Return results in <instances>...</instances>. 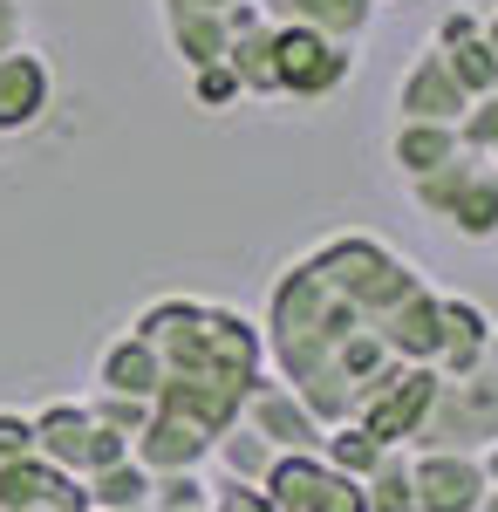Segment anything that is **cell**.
<instances>
[{"label": "cell", "instance_id": "30bf717a", "mask_svg": "<svg viewBox=\"0 0 498 512\" xmlns=\"http://www.w3.org/2000/svg\"><path fill=\"white\" fill-rule=\"evenodd\" d=\"M157 410H171V417L198 424L205 437H219V431L239 424L246 390H239V383H219V376H164V383H157Z\"/></svg>", "mask_w": 498, "mask_h": 512}, {"label": "cell", "instance_id": "d590c367", "mask_svg": "<svg viewBox=\"0 0 498 512\" xmlns=\"http://www.w3.org/2000/svg\"><path fill=\"white\" fill-rule=\"evenodd\" d=\"M492 164H498V144H492Z\"/></svg>", "mask_w": 498, "mask_h": 512}, {"label": "cell", "instance_id": "8fae6325", "mask_svg": "<svg viewBox=\"0 0 498 512\" xmlns=\"http://www.w3.org/2000/svg\"><path fill=\"white\" fill-rule=\"evenodd\" d=\"M376 335L389 342L396 362H437V342H444V294H437V287H410L383 315Z\"/></svg>", "mask_w": 498, "mask_h": 512}, {"label": "cell", "instance_id": "52a82bcc", "mask_svg": "<svg viewBox=\"0 0 498 512\" xmlns=\"http://www.w3.org/2000/svg\"><path fill=\"white\" fill-rule=\"evenodd\" d=\"M239 417L267 437L273 451H321V437H328V424L294 396V383H273V376H260V383L246 390V410H239Z\"/></svg>", "mask_w": 498, "mask_h": 512}, {"label": "cell", "instance_id": "f546056e", "mask_svg": "<svg viewBox=\"0 0 498 512\" xmlns=\"http://www.w3.org/2000/svg\"><path fill=\"white\" fill-rule=\"evenodd\" d=\"M21 48V0H0V55Z\"/></svg>", "mask_w": 498, "mask_h": 512}, {"label": "cell", "instance_id": "7c38bea8", "mask_svg": "<svg viewBox=\"0 0 498 512\" xmlns=\"http://www.w3.org/2000/svg\"><path fill=\"white\" fill-rule=\"evenodd\" d=\"M130 458L144 465V472H198L205 458H212V437L185 424V417H171V410H151V424L130 437Z\"/></svg>", "mask_w": 498, "mask_h": 512}, {"label": "cell", "instance_id": "ffe728a7", "mask_svg": "<svg viewBox=\"0 0 498 512\" xmlns=\"http://www.w3.org/2000/svg\"><path fill=\"white\" fill-rule=\"evenodd\" d=\"M164 28H171V48H178L192 69H205V62H226V48H232L226 14H171Z\"/></svg>", "mask_w": 498, "mask_h": 512}, {"label": "cell", "instance_id": "4316f807", "mask_svg": "<svg viewBox=\"0 0 498 512\" xmlns=\"http://www.w3.org/2000/svg\"><path fill=\"white\" fill-rule=\"evenodd\" d=\"M192 96H198V110H226L246 89H239V76H232L226 62H205V69H192Z\"/></svg>", "mask_w": 498, "mask_h": 512}, {"label": "cell", "instance_id": "484cf974", "mask_svg": "<svg viewBox=\"0 0 498 512\" xmlns=\"http://www.w3.org/2000/svg\"><path fill=\"white\" fill-rule=\"evenodd\" d=\"M458 144H464V151H478V158H492V144H498V96H471V110L458 117Z\"/></svg>", "mask_w": 498, "mask_h": 512}, {"label": "cell", "instance_id": "5bb4252c", "mask_svg": "<svg viewBox=\"0 0 498 512\" xmlns=\"http://www.w3.org/2000/svg\"><path fill=\"white\" fill-rule=\"evenodd\" d=\"M89 437H96V424H89V403H48L35 417V458H48L55 472H76L89 465Z\"/></svg>", "mask_w": 498, "mask_h": 512}, {"label": "cell", "instance_id": "f1b7e54d", "mask_svg": "<svg viewBox=\"0 0 498 512\" xmlns=\"http://www.w3.org/2000/svg\"><path fill=\"white\" fill-rule=\"evenodd\" d=\"M130 458V437H116V431H103L96 424V437H89V465H82V478L89 472H110V465H123Z\"/></svg>", "mask_w": 498, "mask_h": 512}, {"label": "cell", "instance_id": "2e32d148", "mask_svg": "<svg viewBox=\"0 0 498 512\" xmlns=\"http://www.w3.org/2000/svg\"><path fill=\"white\" fill-rule=\"evenodd\" d=\"M96 383L116 396H151L157 403V383H164V355L144 342V335H123V342H110L103 349V362H96Z\"/></svg>", "mask_w": 498, "mask_h": 512}, {"label": "cell", "instance_id": "9a60e30c", "mask_svg": "<svg viewBox=\"0 0 498 512\" xmlns=\"http://www.w3.org/2000/svg\"><path fill=\"white\" fill-rule=\"evenodd\" d=\"M260 7H267V21H294L328 41H355L376 21V0H260Z\"/></svg>", "mask_w": 498, "mask_h": 512}, {"label": "cell", "instance_id": "44dd1931", "mask_svg": "<svg viewBox=\"0 0 498 512\" xmlns=\"http://www.w3.org/2000/svg\"><path fill=\"white\" fill-rule=\"evenodd\" d=\"M362 499H369V512H417V478H410V451L403 444H389L383 465L362 478Z\"/></svg>", "mask_w": 498, "mask_h": 512}, {"label": "cell", "instance_id": "1f68e13d", "mask_svg": "<svg viewBox=\"0 0 498 512\" xmlns=\"http://www.w3.org/2000/svg\"><path fill=\"white\" fill-rule=\"evenodd\" d=\"M478 465H485V478L498 485V444H492V451H478Z\"/></svg>", "mask_w": 498, "mask_h": 512}, {"label": "cell", "instance_id": "e575fe53", "mask_svg": "<svg viewBox=\"0 0 498 512\" xmlns=\"http://www.w3.org/2000/svg\"><path fill=\"white\" fill-rule=\"evenodd\" d=\"M492 362H498V335H492Z\"/></svg>", "mask_w": 498, "mask_h": 512}, {"label": "cell", "instance_id": "603a6c76", "mask_svg": "<svg viewBox=\"0 0 498 512\" xmlns=\"http://www.w3.org/2000/svg\"><path fill=\"white\" fill-rule=\"evenodd\" d=\"M383 451L389 444H376L362 424H328V437H321V458H328L335 472H348V478H369L376 465H383Z\"/></svg>", "mask_w": 498, "mask_h": 512}, {"label": "cell", "instance_id": "7402d4cb", "mask_svg": "<svg viewBox=\"0 0 498 512\" xmlns=\"http://www.w3.org/2000/svg\"><path fill=\"white\" fill-rule=\"evenodd\" d=\"M212 451L226 458V478H246V485H260V478H267V465H273V444H267L260 431H253L246 417H239L232 431L212 437Z\"/></svg>", "mask_w": 498, "mask_h": 512}, {"label": "cell", "instance_id": "d6a6232c", "mask_svg": "<svg viewBox=\"0 0 498 512\" xmlns=\"http://www.w3.org/2000/svg\"><path fill=\"white\" fill-rule=\"evenodd\" d=\"M485 41H492V55H498V14H485Z\"/></svg>", "mask_w": 498, "mask_h": 512}, {"label": "cell", "instance_id": "6da1fadb", "mask_svg": "<svg viewBox=\"0 0 498 512\" xmlns=\"http://www.w3.org/2000/svg\"><path fill=\"white\" fill-rule=\"evenodd\" d=\"M417 451H492L498 444V362L471 369V376H437V396L423 410Z\"/></svg>", "mask_w": 498, "mask_h": 512}, {"label": "cell", "instance_id": "5b68a950", "mask_svg": "<svg viewBox=\"0 0 498 512\" xmlns=\"http://www.w3.org/2000/svg\"><path fill=\"white\" fill-rule=\"evenodd\" d=\"M430 396H437V369H430V362H403L383 390L362 403L355 424L376 437V444H410L417 424H423V410H430Z\"/></svg>", "mask_w": 498, "mask_h": 512}, {"label": "cell", "instance_id": "9c48e42d", "mask_svg": "<svg viewBox=\"0 0 498 512\" xmlns=\"http://www.w3.org/2000/svg\"><path fill=\"white\" fill-rule=\"evenodd\" d=\"M55 103V69L41 62L35 48H7L0 55V137L35 130Z\"/></svg>", "mask_w": 498, "mask_h": 512}, {"label": "cell", "instance_id": "d4e9b609", "mask_svg": "<svg viewBox=\"0 0 498 512\" xmlns=\"http://www.w3.org/2000/svg\"><path fill=\"white\" fill-rule=\"evenodd\" d=\"M151 506L157 512H212V485H205L198 472H157Z\"/></svg>", "mask_w": 498, "mask_h": 512}, {"label": "cell", "instance_id": "4fadbf2b", "mask_svg": "<svg viewBox=\"0 0 498 512\" xmlns=\"http://www.w3.org/2000/svg\"><path fill=\"white\" fill-rule=\"evenodd\" d=\"M492 315L478 308V301H464V294H444V342H437V376H471V369H485L492 362Z\"/></svg>", "mask_w": 498, "mask_h": 512}, {"label": "cell", "instance_id": "ac0fdd59", "mask_svg": "<svg viewBox=\"0 0 498 512\" xmlns=\"http://www.w3.org/2000/svg\"><path fill=\"white\" fill-rule=\"evenodd\" d=\"M226 69L239 76V89H246V96H280V69H273V21L246 28V35H232Z\"/></svg>", "mask_w": 498, "mask_h": 512}, {"label": "cell", "instance_id": "83f0119b", "mask_svg": "<svg viewBox=\"0 0 498 512\" xmlns=\"http://www.w3.org/2000/svg\"><path fill=\"white\" fill-rule=\"evenodd\" d=\"M14 458H35V417L0 410V465H14Z\"/></svg>", "mask_w": 498, "mask_h": 512}, {"label": "cell", "instance_id": "cb8c5ba5", "mask_svg": "<svg viewBox=\"0 0 498 512\" xmlns=\"http://www.w3.org/2000/svg\"><path fill=\"white\" fill-rule=\"evenodd\" d=\"M151 396H116V390H103L96 403H89V424H103V431H116V437H137L144 424H151Z\"/></svg>", "mask_w": 498, "mask_h": 512}, {"label": "cell", "instance_id": "ba28073f", "mask_svg": "<svg viewBox=\"0 0 498 512\" xmlns=\"http://www.w3.org/2000/svg\"><path fill=\"white\" fill-rule=\"evenodd\" d=\"M464 110H471V96H464V82L451 76L444 48H423L417 62H410V76L396 82V117L403 123H458Z\"/></svg>", "mask_w": 498, "mask_h": 512}, {"label": "cell", "instance_id": "d6986e66", "mask_svg": "<svg viewBox=\"0 0 498 512\" xmlns=\"http://www.w3.org/2000/svg\"><path fill=\"white\" fill-rule=\"evenodd\" d=\"M82 485H89V512H144L157 478L144 472L137 458H123V465H110V472H89Z\"/></svg>", "mask_w": 498, "mask_h": 512}, {"label": "cell", "instance_id": "3957f363", "mask_svg": "<svg viewBox=\"0 0 498 512\" xmlns=\"http://www.w3.org/2000/svg\"><path fill=\"white\" fill-rule=\"evenodd\" d=\"M260 492H267L273 512H369L362 478L335 472L321 451H273Z\"/></svg>", "mask_w": 498, "mask_h": 512}, {"label": "cell", "instance_id": "836d02e7", "mask_svg": "<svg viewBox=\"0 0 498 512\" xmlns=\"http://www.w3.org/2000/svg\"><path fill=\"white\" fill-rule=\"evenodd\" d=\"M478 512H498V485H492V492H485V506H478Z\"/></svg>", "mask_w": 498, "mask_h": 512}, {"label": "cell", "instance_id": "8992f818", "mask_svg": "<svg viewBox=\"0 0 498 512\" xmlns=\"http://www.w3.org/2000/svg\"><path fill=\"white\" fill-rule=\"evenodd\" d=\"M410 478H417V512H478L492 492V478L471 451H417Z\"/></svg>", "mask_w": 498, "mask_h": 512}, {"label": "cell", "instance_id": "4dcf8cb0", "mask_svg": "<svg viewBox=\"0 0 498 512\" xmlns=\"http://www.w3.org/2000/svg\"><path fill=\"white\" fill-rule=\"evenodd\" d=\"M226 7H239V0H164V21L171 14H226Z\"/></svg>", "mask_w": 498, "mask_h": 512}, {"label": "cell", "instance_id": "e0dca14e", "mask_svg": "<svg viewBox=\"0 0 498 512\" xmlns=\"http://www.w3.org/2000/svg\"><path fill=\"white\" fill-rule=\"evenodd\" d=\"M464 144H458V123H396V137H389V158L403 178H423V171H437V164H451Z\"/></svg>", "mask_w": 498, "mask_h": 512}, {"label": "cell", "instance_id": "7a4b0ae2", "mask_svg": "<svg viewBox=\"0 0 498 512\" xmlns=\"http://www.w3.org/2000/svg\"><path fill=\"white\" fill-rule=\"evenodd\" d=\"M410 198H417L430 219H444L451 233L478 239V246H498V164L492 158L458 151L451 164L410 178Z\"/></svg>", "mask_w": 498, "mask_h": 512}, {"label": "cell", "instance_id": "277c9868", "mask_svg": "<svg viewBox=\"0 0 498 512\" xmlns=\"http://www.w3.org/2000/svg\"><path fill=\"white\" fill-rule=\"evenodd\" d=\"M273 69H280V96L321 103V96H335L355 76V55H348V41H328L314 28H294V21H273Z\"/></svg>", "mask_w": 498, "mask_h": 512}]
</instances>
